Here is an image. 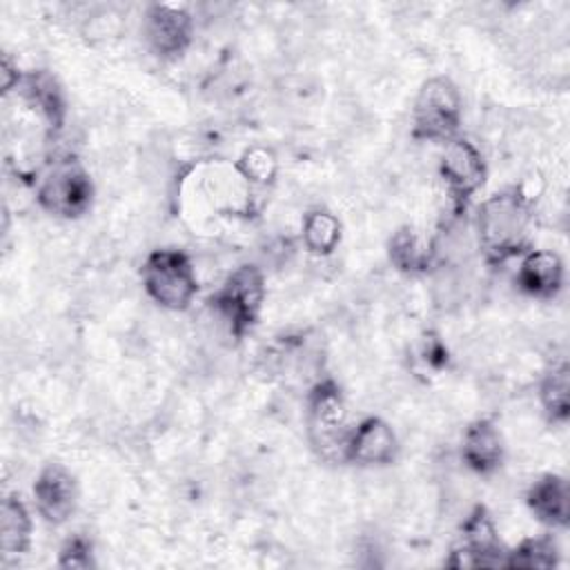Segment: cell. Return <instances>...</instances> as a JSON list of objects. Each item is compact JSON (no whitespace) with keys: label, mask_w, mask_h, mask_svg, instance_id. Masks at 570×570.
<instances>
[{"label":"cell","mask_w":570,"mask_h":570,"mask_svg":"<svg viewBox=\"0 0 570 570\" xmlns=\"http://www.w3.org/2000/svg\"><path fill=\"white\" fill-rule=\"evenodd\" d=\"M479 245L488 263L501 265L528 252L534 214L530 198L519 189H505L481 203L479 216Z\"/></svg>","instance_id":"6da1fadb"},{"label":"cell","mask_w":570,"mask_h":570,"mask_svg":"<svg viewBox=\"0 0 570 570\" xmlns=\"http://www.w3.org/2000/svg\"><path fill=\"white\" fill-rule=\"evenodd\" d=\"M33 499H36V510L45 521L53 525L65 523L76 510V501H78L76 479L60 463H49L40 470L33 483Z\"/></svg>","instance_id":"30bf717a"},{"label":"cell","mask_w":570,"mask_h":570,"mask_svg":"<svg viewBox=\"0 0 570 570\" xmlns=\"http://www.w3.org/2000/svg\"><path fill=\"white\" fill-rule=\"evenodd\" d=\"M352 428L341 387L325 379L307 394V436L314 452L330 463L345 461V445Z\"/></svg>","instance_id":"3957f363"},{"label":"cell","mask_w":570,"mask_h":570,"mask_svg":"<svg viewBox=\"0 0 570 570\" xmlns=\"http://www.w3.org/2000/svg\"><path fill=\"white\" fill-rule=\"evenodd\" d=\"M145 292L165 309H187L198 292L191 261L180 249L151 252L140 269Z\"/></svg>","instance_id":"277c9868"},{"label":"cell","mask_w":570,"mask_h":570,"mask_svg":"<svg viewBox=\"0 0 570 570\" xmlns=\"http://www.w3.org/2000/svg\"><path fill=\"white\" fill-rule=\"evenodd\" d=\"M341 240V223L330 212H309L303 218V243L312 254L325 256L336 249Z\"/></svg>","instance_id":"d6986e66"},{"label":"cell","mask_w":570,"mask_h":570,"mask_svg":"<svg viewBox=\"0 0 570 570\" xmlns=\"http://www.w3.org/2000/svg\"><path fill=\"white\" fill-rule=\"evenodd\" d=\"M194 20L185 7L151 4L142 20V36L160 58L180 56L191 42Z\"/></svg>","instance_id":"9c48e42d"},{"label":"cell","mask_w":570,"mask_h":570,"mask_svg":"<svg viewBox=\"0 0 570 570\" xmlns=\"http://www.w3.org/2000/svg\"><path fill=\"white\" fill-rule=\"evenodd\" d=\"M514 281L528 296L552 298L563 285V263L554 252L530 249L525 252Z\"/></svg>","instance_id":"4fadbf2b"},{"label":"cell","mask_w":570,"mask_h":570,"mask_svg":"<svg viewBox=\"0 0 570 570\" xmlns=\"http://www.w3.org/2000/svg\"><path fill=\"white\" fill-rule=\"evenodd\" d=\"M557 561L559 550L550 537L525 539L505 554V568H552Z\"/></svg>","instance_id":"ffe728a7"},{"label":"cell","mask_w":570,"mask_h":570,"mask_svg":"<svg viewBox=\"0 0 570 570\" xmlns=\"http://www.w3.org/2000/svg\"><path fill=\"white\" fill-rule=\"evenodd\" d=\"M390 261L401 272H423L432 261V247L414 227L405 225L390 238Z\"/></svg>","instance_id":"e0dca14e"},{"label":"cell","mask_w":570,"mask_h":570,"mask_svg":"<svg viewBox=\"0 0 570 570\" xmlns=\"http://www.w3.org/2000/svg\"><path fill=\"white\" fill-rule=\"evenodd\" d=\"M265 298L263 274L256 265L236 267L209 296V307L225 321L229 334L243 338L256 323Z\"/></svg>","instance_id":"8992f818"},{"label":"cell","mask_w":570,"mask_h":570,"mask_svg":"<svg viewBox=\"0 0 570 570\" xmlns=\"http://www.w3.org/2000/svg\"><path fill=\"white\" fill-rule=\"evenodd\" d=\"M485 163L481 151L468 138H452L445 142V151L441 156V178L456 205V209L465 207V203L483 187L485 183Z\"/></svg>","instance_id":"52a82bcc"},{"label":"cell","mask_w":570,"mask_h":570,"mask_svg":"<svg viewBox=\"0 0 570 570\" xmlns=\"http://www.w3.org/2000/svg\"><path fill=\"white\" fill-rule=\"evenodd\" d=\"M568 363L561 361L557 365H552L543 381H541V405H543V412L546 416L552 421V423H566L568 421V414H570V399H568Z\"/></svg>","instance_id":"ac0fdd59"},{"label":"cell","mask_w":570,"mask_h":570,"mask_svg":"<svg viewBox=\"0 0 570 570\" xmlns=\"http://www.w3.org/2000/svg\"><path fill=\"white\" fill-rule=\"evenodd\" d=\"M238 171L243 178H247L252 183H267V180H272V176L276 171V160L269 149L254 147V149L245 151L243 158L238 160Z\"/></svg>","instance_id":"44dd1931"},{"label":"cell","mask_w":570,"mask_h":570,"mask_svg":"<svg viewBox=\"0 0 570 570\" xmlns=\"http://www.w3.org/2000/svg\"><path fill=\"white\" fill-rule=\"evenodd\" d=\"M60 568H91L94 566V554H91V543L85 537H71L58 557Z\"/></svg>","instance_id":"7402d4cb"},{"label":"cell","mask_w":570,"mask_h":570,"mask_svg":"<svg viewBox=\"0 0 570 570\" xmlns=\"http://www.w3.org/2000/svg\"><path fill=\"white\" fill-rule=\"evenodd\" d=\"M0 550L4 561L18 559L31 543V517L18 494H7L0 510Z\"/></svg>","instance_id":"2e32d148"},{"label":"cell","mask_w":570,"mask_h":570,"mask_svg":"<svg viewBox=\"0 0 570 570\" xmlns=\"http://www.w3.org/2000/svg\"><path fill=\"white\" fill-rule=\"evenodd\" d=\"M530 512L550 528L568 525V481L559 474H543L528 490Z\"/></svg>","instance_id":"9a60e30c"},{"label":"cell","mask_w":570,"mask_h":570,"mask_svg":"<svg viewBox=\"0 0 570 570\" xmlns=\"http://www.w3.org/2000/svg\"><path fill=\"white\" fill-rule=\"evenodd\" d=\"M461 125V96L456 85L436 76L423 82L412 111V138L448 142L456 138Z\"/></svg>","instance_id":"5b68a950"},{"label":"cell","mask_w":570,"mask_h":570,"mask_svg":"<svg viewBox=\"0 0 570 570\" xmlns=\"http://www.w3.org/2000/svg\"><path fill=\"white\" fill-rule=\"evenodd\" d=\"M461 456L476 474H490L501 465L503 439L490 419H476L465 428Z\"/></svg>","instance_id":"5bb4252c"},{"label":"cell","mask_w":570,"mask_h":570,"mask_svg":"<svg viewBox=\"0 0 570 570\" xmlns=\"http://www.w3.org/2000/svg\"><path fill=\"white\" fill-rule=\"evenodd\" d=\"M36 198L53 216L78 218L91 207L94 183L76 156L62 154L47 160L36 174Z\"/></svg>","instance_id":"7a4b0ae2"},{"label":"cell","mask_w":570,"mask_h":570,"mask_svg":"<svg viewBox=\"0 0 570 570\" xmlns=\"http://www.w3.org/2000/svg\"><path fill=\"white\" fill-rule=\"evenodd\" d=\"M505 550L497 537L494 523L483 505H476L474 512L463 523V534L459 548L452 550L448 566L452 568H505Z\"/></svg>","instance_id":"ba28073f"},{"label":"cell","mask_w":570,"mask_h":570,"mask_svg":"<svg viewBox=\"0 0 570 570\" xmlns=\"http://www.w3.org/2000/svg\"><path fill=\"white\" fill-rule=\"evenodd\" d=\"M399 441L394 430L379 416L363 419L352 428L345 445V461L356 465H387L396 459Z\"/></svg>","instance_id":"8fae6325"},{"label":"cell","mask_w":570,"mask_h":570,"mask_svg":"<svg viewBox=\"0 0 570 570\" xmlns=\"http://www.w3.org/2000/svg\"><path fill=\"white\" fill-rule=\"evenodd\" d=\"M16 94L27 105V109L36 114V118L47 127L51 136H56L62 129L65 98L56 78L49 71L22 73Z\"/></svg>","instance_id":"7c38bea8"}]
</instances>
